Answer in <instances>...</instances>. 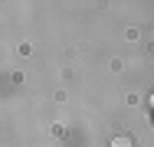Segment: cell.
Wrapping results in <instances>:
<instances>
[{
  "instance_id": "1",
  "label": "cell",
  "mask_w": 154,
  "mask_h": 147,
  "mask_svg": "<svg viewBox=\"0 0 154 147\" xmlns=\"http://www.w3.org/2000/svg\"><path fill=\"white\" fill-rule=\"evenodd\" d=\"M115 147H131V137H118V141H115Z\"/></svg>"
}]
</instances>
